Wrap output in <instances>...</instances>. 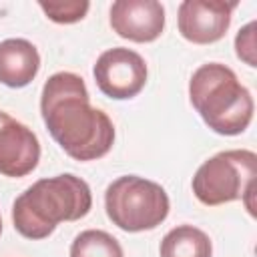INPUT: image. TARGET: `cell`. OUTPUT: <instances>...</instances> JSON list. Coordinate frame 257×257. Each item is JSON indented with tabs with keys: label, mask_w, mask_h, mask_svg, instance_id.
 Instances as JSON below:
<instances>
[{
	"label": "cell",
	"mask_w": 257,
	"mask_h": 257,
	"mask_svg": "<svg viewBox=\"0 0 257 257\" xmlns=\"http://www.w3.org/2000/svg\"><path fill=\"white\" fill-rule=\"evenodd\" d=\"M98 90L112 100L135 98L147 84V62L133 48L114 46L104 50L92 68Z\"/></svg>",
	"instance_id": "8992f818"
},
{
	"label": "cell",
	"mask_w": 257,
	"mask_h": 257,
	"mask_svg": "<svg viewBox=\"0 0 257 257\" xmlns=\"http://www.w3.org/2000/svg\"><path fill=\"white\" fill-rule=\"evenodd\" d=\"M70 257H124L116 237L102 229L80 231L70 243Z\"/></svg>",
	"instance_id": "7c38bea8"
},
{
	"label": "cell",
	"mask_w": 257,
	"mask_h": 257,
	"mask_svg": "<svg viewBox=\"0 0 257 257\" xmlns=\"http://www.w3.org/2000/svg\"><path fill=\"white\" fill-rule=\"evenodd\" d=\"M237 2L223 0H185L179 4L177 26L185 40L193 44H213L219 42L233 18Z\"/></svg>",
	"instance_id": "52a82bcc"
},
{
	"label": "cell",
	"mask_w": 257,
	"mask_h": 257,
	"mask_svg": "<svg viewBox=\"0 0 257 257\" xmlns=\"http://www.w3.org/2000/svg\"><path fill=\"white\" fill-rule=\"evenodd\" d=\"M40 161V143L32 128L0 110V175L20 179Z\"/></svg>",
	"instance_id": "ba28073f"
},
{
	"label": "cell",
	"mask_w": 257,
	"mask_h": 257,
	"mask_svg": "<svg viewBox=\"0 0 257 257\" xmlns=\"http://www.w3.org/2000/svg\"><path fill=\"white\" fill-rule=\"evenodd\" d=\"M110 28L131 42H153L165 30V8L157 0H116L110 6Z\"/></svg>",
	"instance_id": "9c48e42d"
},
{
	"label": "cell",
	"mask_w": 257,
	"mask_h": 257,
	"mask_svg": "<svg viewBox=\"0 0 257 257\" xmlns=\"http://www.w3.org/2000/svg\"><path fill=\"white\" fill-rule=\"evenodd\" d=\"M161 257H213L211 237L195 225H177L161 241Z\"/></svg>",
	"instance_id": "8fae6325"
},
{
	"label": "cell",
	"mask_w": 257,
	"mask_h": 257,
	"mask_svg": "<svg viewBox=\"0 0 257 257\" xmlns=\"http://www.w3.org/2000/svg\"><path fill=\"white\" fill-rule=\"evenodd\" d=\"M189 100L203 122L217 135L235 137L253 120L255 102L237 74L221 64H201L189 80Z\"/></svg>",
	"instance_id": "3957f363"
},
{
	"label": "cell",
	"mask_w": 257,
	"mask_h": 257,
	"mask_svg": "<svg viewBox=\"0 0 257 257\" xmlns=\"http://www.w3.org/2000/svg\"><path fill=\"white\" fill-rule=\"evenodd\" d=\"M40 114L50 137L74 161H96L114 145L112 120L90 104L84 78L74 72L48 76L40 94Z\"/></svg>",
	"instance_id": "6da1fadb"
},
{
	"label": "cell",
	"mask_w": 257,
	"mask_h": 257,
	"mask_svg": "<svg viewBox=\"0 0 257 257\" xmlns=\"http://www.w3.org/2000/svg\"><path fill=\"white\" fill-rule=\"evenodd\" d=\"M40 70L38 48L26 38H6L0 42V82L8 88L28 86Z\"/></svg>",
	"instance_id": "30bf717a"
},
{
	"label": "cell",
	"mask_w": 257,
	"mask_h": 257,
	"mask_svg": "<svg viewBox=\"0 0 257 257\" xmlns=\"http://www.w3.org/2000/svg\"><path fill=\"white\" fill-rule=\"evenodd\" d=\"M92 209V193L84 179L62 173L30 185L12 203L14 229L32 241L46 239L62 221H78Z\"/></svg>",
	"instance_id": "7a4b0ae2"
},
{
	"label": "cell",
	"mask_w": 257,
	"mask_h": 257,
	"mask_svg": "<svg viewBox=\"0 0 257 257\" xmlns=\"http://www.w3.org/2000/svg\"><path fill=\"white\" fill-rule=\"evenodd\" d=\"M255 20H251L249 24H245L237 36H235V52H237V58L243 60L245 64L249 66H257V44H255Z\"/></svg>",
	"instance_id": "5bb4252c"
},
{
	"label": "cell",
	"mask_w": 257,
	"mask_h": 257,
	"mask_svg": "<svg viewBox=\"0 0 257 257\" xmlns=\"http://www.w3.org/2000/svg\"><path fill=\"white\" fill-rule=\"evenodd\" d=\"M40 10L48 20L56 24H74L82 20L90 8L86 0H66V2H38Z\"/></svg>",
	"instance_id": "4fadbf2b"
},
{
	"label": "cell",
	"mask_w": 257,
	"mask_h": 257,
	"mask_svg": "<svg viewBox=\"0 0 257 257\" xmlns=\"http://www.w3.org/2000/svg\"><path fill=\"white\" fill-rule=\"evenodd\" d=\"M106 217L126 233L157 229L171 211L167 191L145 177L122 175L104 191Z\"/></svg>",
	"instance_id": "277c9868"
},
{
	"label": "cell",
	"mask_w": 257,
	"mask_h": 257,
	"mask_svg": "<svg viewBox=\"0 0 257 257\" xmlns=\"http://www.w3.org/2000/svg\"><path fill=\"white\" fill-rule=\"evenodd\" d=\"M0 235H2V215H0Z\"/></svg>",
	"instance_id": "9a60e30c"
},
{
	"label": "cell",
	"mask_w": 257,
	"mask_h": 257,
	"mask_svg": "<svg viewBox=\"0 0 257 257\" xmlns=\"http://www.w3.org/2000/svg\"><path fill=\"white\" fill-rule=\"evenodd\" d=\"M257 155L249 149L221 151L207 159L193 177V195L207 207L245 199L253 193Z\"/></svg>",
	"instance_id": "5b68a950"
}]
</instances>
